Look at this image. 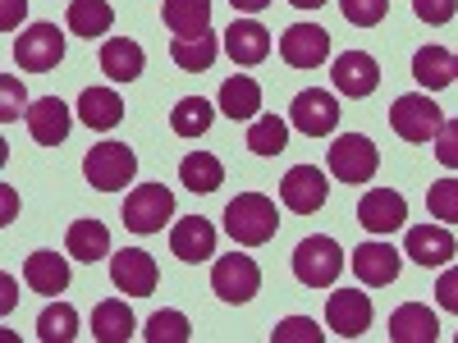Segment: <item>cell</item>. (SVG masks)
<instances>
[{
  "mask_svg": "<svg viewBox=\"0 0 458 343\" xmlns=\"http://www.w3.org/2000/svg\"><path fill=\"white\" fill-rule=\"evenodd\" d=\"M399 252L386 243V238H371L362 247H353V275L367 284V289H386L399 280Z\"/></svg>",
  "mask_w": 458,
  "mask_h": 343,
  "instance_id": "obj_16",
  "label": "cell"
},
{
  "mask_svg": "<svg viewBox=\"0 0 458 343\" xmlns=\"http://www.w3.org/2000/svg\"><path fill=\"white\" fill-rule=\"evenodd\" d=\"M110 284L120 293H129V297H147V293H157L161 271H157V261H151V252L124 247V252L110 256Z\"/></svg>",
  "mask_w": 458,
  "mask_h": 343,
  "instance_id": "obj_8",
  "label": "cell"
},
{
  "mask_svg": "<svg viewBox=\"0 0 458 343\" xmlns=\"http://www.w3.org/2000/svg\"><path fill=\"white\" fill-rule=\"evenodd\" d=\"M412 14L422 23H431V28H440L458 14V0H412Z\"/></svg>",
  "mask_w": 458,
  "mask_h": 343,
  "instance_id": "obj_41",
  "label": "cell"
},
{
  "mask_svg": "<svg viewBox=\"0 0 458 343\" xmlns=\"http://www.w3.org/2000/svg\"><path fill=\"white\" fill-rule=\"evenodd\" d=\"M280 197H284V206H289L293 215H312V211L326 206L330 183H326V174H321L317 165H293V170L284 174V183H280Z\"/></svg>",
  "mask_w": 458,
  "mask_h": 343,
  "instance_id": "obj_15",
  "label": "cell"
},
{
  "mask_svg": "<svg viewBox=\"0 0 458 343\" xmlns=\"http://www.w3.org/2000/svg\"><path fill=\"white\" fill-rule=\"evenodd\" d=\"M344 19H349L353 28H376L380 19L390 14V0H339Z\"/></svg>",
  "mask_w": 458,
  "mask_h": 343,
  "instance_id": "obj_38",
  "label": "cell"
},
{
  "mask_svg": "<svg viewBox=\"0 0 458 343\" xmlns=\"http://www.w3.org/2000/svg\"><path fill=\"white\" fill-rule=\"evenodd\" d=\"M79 334V312L69 307V302H51V307L37 316V339L42 343H69Z\"/></svg>",
  "mask_w": 458,
  "mask_h": 343,
  "instance_id": "obj_35",
  "label": "cell"
},
{
  "mask_svg": "<svg viewBox=\"0 0 458 343\" xmlns=\"http://www.w3.org/2000/svg\"><path fill=\"white\" fill-rule=\"evenodd\" d=\"M170 252L188 265H198L207 256H216V224L202 220V215H183L174 229H170Z\"/></svg>",
  "mask_w": 458,
  "mask_h": 343,
  "instance_id": "obj_17",
  "label": "cell"
},
{
  "mask_svg": "<svg viewBox=\"0 0 458 343\" xmlns=\"http://www.w3.org/2000/svg\"><path fill=\"white\" fill-rule=\"evenodd\" d=\"M151 343H188L193 339V330H188V316L183 312H157L147 321V330H142Z\"/></svg>",
  "mask_w": 458,
  "mask_h": 343,
  "instance_id": "obj_36",
  "label": "cell"
},
{
  "mask_svg": "<svg viewBox=\"0 0 458 343\" xmlns=\"http://www.w3.org/2000/svg\"><path fill=\"white\" fill-rule=\"evenodd\" d=\"M271 343H321V325L312 316H289L276 325Z\"/></svg>",
  "mask_w": 458,
  "mask_h": 343,
  "instance_id": "obj_39",
  "label": "cell"
},
{
  "mask_svg": "<svg viewBox=\"0 0 458 343\" xmlns=\"http://www.w3.org/2000/svg\"><path fill=\"white\" fill-rule=\"evenodd\" d=\"M142 69H147V55H142L138 42H129V37H110L101 46V73L110 83H133Z\"/></svg>",
  "mask_w": 458,
  "mask_h": 343,
  "instance_id": "obj_22",
  "label": "cell"
},
{
  "mask_svg": "<svg viewBox=\"0 0 458 343\" xmlns=\"http://www.w3.org/2000/svg\"><path fill=\"white\" fill-rule=\"evenodd\" d=\"M454 234H449V224H417L408 229V256L417 265H445L454 256Z\"/></svg>",
  "mask_w": 458,
  "mask_h": 343,
  "instance_id": "obj_20",
  "label": "cell"
},
{
  "mask_svg": "<svg viewBox=\"0 0 458 343\" xmlns=\"http://www.w3.org/2000/svg\"><path fill=\"white\" fill-rule=\"evenodd\" d=\"M211 120H216V110H211L207 96H183V101L170 110V129H174L179 138H202V133L211 129Z\"/></svg>",
  "mask_w": 458,
  "mask_h": 343,
  "instance_id": "obj_33",
  "label": "cell"
},
{
  "mask_svg": "<svg viewBox=\"0 0 458 343\" xmlns=\"http://www.w3.org/2000/svg\"><path fill=\"white\" fill-rule=\"evenodd\" d=\"M64 252L73 261H88V265L101 261V256H110V229L101 220H73L69 234H64Z\"/></svg>",
  "mask_w": 458,
  "mask_h": 343,
  "instance_id": "obj_25",
  "label": "cell"
},
{
  "mask_svg": "<svg viewBox=\"0 0 458 343\" xmlns=\"http://www.w3.org/2000/svg\"><path fill=\"white\" fill-rule=\"evenodd\" d=\"M170 215H174V193L165 183H138L124 202V229H133V234H161Z\"/></svg>",
  "mask_w": 458,
  "mask_h": 343,
  "instance_id": "obj_4",
  "label": "cell"
},
{
  "mask_svg": "<svg viewBox=\"0 0 458 343\" xmlns=\"http://www.w3.org/2000/svg\"><path fill=\"white\" fill-rule=\"evenodd\" d=\"M114 28V10L110 0H69V32L73 37H106Z\"/></svg>",
  "mask_w": 458,
  "mask_h": 343,
  "instance_id": "obj_30",
  "label": "cell"
},
{
  "mask_svg": "<svg viewBox=\"0 0 458 343\" xmlns=\"http://www.w3.org/2000/svg\"><path fill=\"white\" fill-rule=\"evenodd\" d=\"M23 14H28V0H0V28L5 32H14L23 23Z\"/></svg>",
  "mask_w": 458,
  "mask_h": 343,
  "instance_id": "obj_44",
  "label": "cell"
},
{
  "mask_svg": "<svg viewBox=\"0 0 458 343\" xmlns=\"http://www.w3.org/2000/svg\"><path fill=\"white\" fill-rule=\"evenodd\" d=\"M79 120H83L88 129H114V124L124 120L120 92H110V88H88V92L79 96Z\"/></svg>",
  "mask_w": 458,
  "mask_h": 343,
  "instance_id": "obj_28",
  "label": "cell"
},
{
  "mask_svg": "<svg viewBox=\"0 0 458 343\" xmlns=\"http://www.w3.org/2000/svg\"><path fill=\"white\" fill-rule=\"evenodd\" d=\"M436 302H440L445 312H454V316H458V265L436 280Z\"/></svg>",
  "mask_w": 458,
  "mask_h": 343,
  "instance_id": "obj_43",
  "label": "cell"
},
{
  "mask_svg": "<svg viewBox=\"0 0 458 343\" xmlns=\"http://www.w3.org/2000/svg\"><path fill=\"white\" fill-rule=\"evenodd\" d=\"M179 183L188 188V193H216V188L225 183V165L211 156V151H188V156L179 161Z\"/></svg>",
  "mask_w": 458,
  "mask_h": 343,
  "instance_id": "obj_29",
  "label": "cell"
},
{
  "mask_svg": "<svg viewBox=\"0 0 458 343\" xmlns=\"http://www.w3.org/2000/svg\"><path fill=\"white\" fill-rule=\"evenodd\" d=\"M28 133L42 142V146H60L69 138V124H73V114L60 96H42V101H32L28 110Z\"/></svg>",
  "mask_w": 458,
  "mask_h": 343,
  "instance_id": "obj_19",
  "label": "cell"
},
{
  "mask_svg": "<svg viewBox=\"0 0 458 343\" xmlns=\"http://www.w3.org/2000/svg\"><path fill=\"white\" fill-rule=\"evenodd\" d=\"M211 289H216V297L220 302H248V297H257V289H261V271H257V261L252 256H220L216 261V271H211Z\"/></svg>",
  "mask_w": 458,
  "mask_h": 343,
  "instance_id": "obj_9",
  "label": "cell"
},
{
  "mask_svg": "<svg viewBox=\"0 0 458 343\" xmlns=\"http://www.w3.org/2000/svg\"><path fill=\"white\" fill-rule=\"evenodd\" d=\"M248 146L257 151V156H280V151L289 146V124L280 120V114H257L252 129H248Z\"/></svg>",
  "mask_w": 458,
  "mask_h": 343,
  "instance_id": "obj_34",
  "label": "cell"
},
{
  "mask_svg": "<svg viewBox=\"0 0 458 343\" xmlns=\"http://www.w3.org/2000/svg\"><path fill=\"white\" fill-rule=\"evenodd\" d=\"M225 229H229V238H234L239 247H261V243L276 238L280 211H276L271 197H261V193H239L234 202L225 206Z\"/></svg>",
  "mask_w": 458,
  "mask_h": 343,
  "instance_id": "obj_1",
  "label": "cell"
},
{
  "mask_svg": "<svg viewBox=\"0 0 458 343\" xmlns=\"http://www.w3.org/2000/svg\"><path fill=\"white\" fill-rule=\"evenodd\" d=\"M225 51H229L234 64L252 69V64H261L266 55H271V32H266L257 19H234L225 28Z\"/></svg>",
  "mask_w": 458,
  "mask_h": 343,
  "instance_id": "obj_18",
  "label": "cell"
},
{
  "mask_svg": "<svg viewBox=\"0 0 458 343\" xmlns=\"http://www.w3.org/2000/svg\"><path fill=\"white\" fill-rule=\"evenodd\" d=\"M23 105H28L23 88H19V83L10 79V73H5V79H0V120H5V124H14Z\"/></svg>",
  "mask_w": 458,
  "mask_h": 343,
  "instance_id": "obj_42",
  "label": "cell"
},
{
  "mask_svg": "<svg viewBox=\"0 0 458 343\" xmlns=\"http://www.w3.org/2000/svg\"><path fill=\"white\" fill-rule=\"evenodd\" d=\"M83 174L92 188H101V193H114V188L133 183L138 174V156L129 142H97L88 156H83Z\"/></svg>",
  "mask_w": 458,
  "mask_h": 343,
  "instance_id": "obj_3",
  "label": "cell"
},
{
  "mask_svg": "<svg viewBox=\"0 0 458 343\" xmlns=\"http://www.w3.org/2000/svg\"><path fill=\"white\" fill-rule=\"evenodd\" d=\"M412 79L422 88H431V92L458 83V55H449L445 46H422L412 55Z\"/></svg>",
  "mask_w": 458,
  "mask_h": 343,
  "instance_id": "obj_26",
  "label": "cell"
},
{
  "mask_svg": "<svg viewBox=\"0 0 458 343\" xmlns=\"http://www.w3.org/2000/svg\"><path fill=\"white\" fill-rule=\"evenodd\" d=\"M14 60L23 73H51L64 60V32L55 23H32L28 32H19Z\"/></svg>",
  "mask_w": 458,
  "mask_h": 343,
  "instance_id": "obj_7",
  "label": "cell"
},
{
  "mask_svg": "<svg viewBox=\"0 0 458 343\" xmlns=\"http://www.w3.org/2000/svg\"><path fill=\"white\" fill-rule=\"evenodd\" d=\"M390 124H394V133H399L403 142H436V133H440V124H445V114H440V105H436L431 96L408 92V96L394 101Z\"/></svg>",
  "mask_w": 458,
  "mask_h": 343,
  "instance_id": "obj_5",
  "label": "cell"
},
{
  "mask_svg": "<svg viewBox=\"0 0 458 343\" xmlns=\"http://www.w3.org/2000/svg\"><path fill=\"white\" fill-rule=\"evenodd\" d=\"M403 220H408L403 193H394V188H371V193H362V202H358V224L367 229V234L386 238V234H394V229H403Z\"/></svg>",
  "mask_w": 458,
  "mask_h": 343,
  "instance_id": "obj_10",
  "label": "cell"
},
{
  "mask_svg": "<svg viewBox=\"0 0 458 343\" xmlns=\"http://www.w3.org/2000/svg\"><path fill=\"white\" fill-rule=\"evenodd\" d=\"M344 271V247L326 234H312V238H302L293 247V275L298 284H308V289H330Z\"/></svg>",
  "mask_w": 458,
  "mask_h": 343,
  "instance_id": "obj_2",
  "label": "cell"
},
{
  "mask_svg": "<svg viewBox=\"0 0 458 343\" xmlns=\"http://www.w3.org/2000/svg\"><path fill=\"white\" fill-rule=\"evenodd\" d=\"M330 174L339 179V183H367L371 174H376V165H380V151H376V142L371 138H362V133H344V138H335V146H330Z\"/></svg>",
  "mask_w": 458,
  "mask_h": 343,
  "instance_id": "obj_6",
  "label": "cell"
},
{
  "mask_svg": "<svg viewBox=\"0 0 458 343\" xmlns=\"http://www.w3.org/2000/svg\"><path fill=\"white\" fill-rule=\"evenodd\" d=\"M257 110H261L257 79H248V73L225 79V88H220V114H229V120H257Z\"/></svg>",
  "mask_w": 458,
  "mask_h": 343,
  "instance_id": "obj_31",
  "label": "cell"
},
{
  "mask_svg": "<svg viewBox=\"0 0 458 343\" xmlns=\"http://www.w3.org/2000/svg\"><path fill=\"white\" fill-rule=\"evenodd\" d=\"M23 280L32 293H64L69 289V256L55 252H32L23 261Z\"/></svg>",
  "mask_w": 458,
  "mask_h": 343,
  "instance_id": "obj_23",
  "label": "cell"
},
{
  "mask_svg": "<svg viewBox=\"0 0 458 343\" xmlns=\"http://www.w3.org/2000/svg\"><path fill=\"white\" fill-rule=\"evenodd\" d=\"M289 5H298V10H321L326 0H289Z\"/></svg>",
  "mask_w": 458,
  "mask_h": 343,
  "instance_id": "obj_46",
  "label": "cell"
},
{
  "mask_svg": "<svg viewBox=\"0 0 458 343\" xmlns=\"http://www.w3.org/2000/svg\"><path fill=\"white\" fill-rule=\"evenodd\" d=\"M436 161L445 170H458V120H445L436 133Z\"/></svg>",
  "mask_w": 458,
  "mask_h": 343,
  "instance_id": "obj_40",
  "label": "cell"
},
{
  "mask_svg": "<svg viewBox=\"0 0 458 343\" xmlns=\"http://www.w3.org/2000/svg\"><path fill=\"white\" fill-rule=\"evenodd\" d=\"M161 19L174 37H198L211 28V0H165Z\"/></svg>",
  "mask_w": 458,
  "mask_h": 343,
  "instance_id": "obj_27",
  "label": "cell"
},
{
  "mask_svg": "<svg viewBox=\"0 0 458 343\" xmlns=\"http://www.w3.org/2000/svg\"><path fill=\"white\" fill-rule=\"evenodd\" d=\"M289 124L298 133H308V138H326V133L339 129V101L330 92H321V88L298 92L293 105H289Z\"/></svg>",
  "mask_w": 458,
  "mask_h": 343,
  "instance_id": "obj_12",
  "label": "cell"
},
{
  "mask_svg": "<svg viewBox=\"0 0 458 343\" xmlns=\"http://www.w3.org/2000/svg\"><path fill=\"white\" fill-rule=\"evenodd\" d=\"M427 211L440 220V224H458V179H440L427 188Z\"/></svg>",
  "mask_w": 458,
  "mask_h": 343,
  "instance_id": "obj_37",
  "label": "cell"
},
{
  "mask_svg": "<svg viewBox=\"0 0 458 343\" xmlns=\"http://www.w3.org/2000/svg\"><path fill=\"white\" fill-rule=\"evenodd\" d=\"M390 339L394 343H436L440 321H436V312L422 307V302H403V307L390 316Z\"/></svg>",
  "mask_w": 458,
  "mask_h": 343,
  "instance_id": "obj_21",
  "label": "cell"
},
{
  "mask_svg": "<svg viewBox=\"0 0 458 343\" xmlns=\"http://www.w3.org/2000/svg\"><path fill=\"white\" fill-rule=\"evenodd\" d=\"M133 330H138L133 312H129V302H120V297L101 302V307L92 312V339H101V343H129Z\"/></svg>",
  "mask_w": 458,
  "mask_h": 343,
  "instance_id": "obj_32",
  "label": "cell"
},
{
  "mask_svg": "<svg viewBox=\"0 0 458 343\" xmlns=\"http://www.w3.org/2000/svg\"><path fill=\"white\" fill-rule=\"evenodd\" d=\"M216 55H220V37L211 28L198 32V37H174V42H170V60L183 73H207L216 64Z\"/></svg>",
  "mask_w": 458,
  "mask_h": 343,
  "instance_id": "obj_24",
  "label": "cell"
},
{
  "mask_svg": "<svg viewBox=\"0 0 458 343\" xmlns=\"http://www.w3.org/2000/svg\"><path fill=\"white\" fill-rule=\"evenodd\" d=\"M330 83L339 96H349V101H362L380 88V64L367 55V51H344L335 64H330Z\"/></svg>",
  "mask_w": 458,
  "mask_h": 343,
  "instance_id": "obj_11",
  "label": "cell"
},
{
  "mask_svg": "<svg viewBox=\"0 0 458 343\" xmlns=\"http://www.w3.org/2000/svg\"><path fill=\"white\" fill-rule=\"evenodd\" d=\"M280 55L289 69H317L330 60V32L317 23H293L280 37Z\"/></svg>",
  "mask_w": 458,
  "mask_h": 343,
  "instance_id": "obj_13",
  "label": "cell"
},
{
  "mask_svg": "<svg viewBox=\"0 0 458 343\" xmlns=\"http://www.w3.org/2000/svg\"><path fill=\"white\" fill-rule=\"evenodd\" d=\"M326 325L339 339H362L371 330V297L358 289H339L326 297Z\"/></svg>",
  "mask_w": 458,
  "mask_h": 343,
  "instance_id": "obj_14",
  "label": "cell"
},
{
  "mask_svg": "<svg viewBox=\"0 0 458 343\" xmlns=\"http://www.w3.org/2000/svg\"><path fill=\"white\" fill-rule=\"evenodd\" d=\"M229 5H234L239 14H261L266 5H276V0H229Z\"/></svg>",
  "mask_w": 458,
  "mask_h": 343,
  "instance_id": "obj_45",
  "label": "cell"
}]
</instances>
